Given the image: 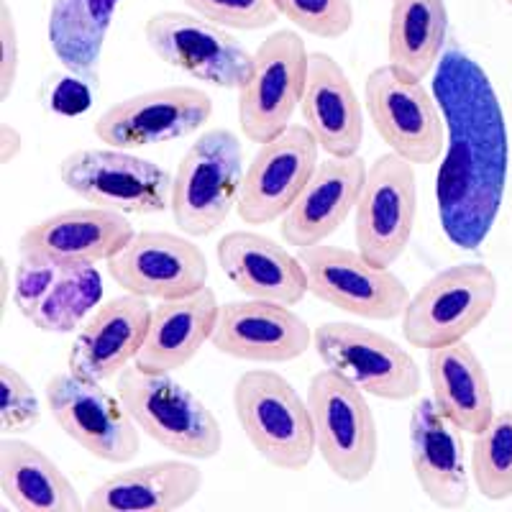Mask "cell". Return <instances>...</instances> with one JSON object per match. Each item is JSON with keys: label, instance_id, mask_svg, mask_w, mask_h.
Returning a JSON list of instances; mask_svg holds the SVG:
<instances>
[{"label": "cell", "instance_id": "6da1fadb", "mask_svg": "<svg viewBox=\"0 0 512 512\" xmlns=\"http://www.w3.org/2000/svg\"><path fill=\"white\" fill-rule=\"evenodd\" d=\"M433 98L446 126L436 172L438 221L451 244L474 251L487 241L505 200V111L482 64L461 47H448L438 59Z\"/></svg>", "mask_w": 512, "mask_h": 512}, {"label": "cell", "instance_id": "7a4b0ae2", "mask_svg": "<svg viewBox=\"0 0 512 512\" xmlns=\"http://www.w3.org/2000/svg\"><path fill=\"white\" fill-rule=\"evenodd\" d=\"M116 395L139 431L175 456L208 461L221 454L218 418L172 374L144 372L134 364L116 377Z\"/></svg>", "mask_w": 512, "mask_h": 512}, {"label": "cell", "instance_id": "3957f363", "mask_svg": "<svg viewBox=\"0 0 512 512\" xmlns=\"http://www.w3.org/2000/svg\"><path fill=\"white\" fill-rule=\"evenodd\" d=\"M233 410L246 441L280 472H303L315 459V428L308 400L282 374L249 369L233 384Z\"/></svg>", "mask_w": 512, "mask_h": 512}, {"label": "cell", "instance_id": "277c9868", "mask_svg": "<svg viewBox=\"0 0 512 512\" xmlns=\"http://www.w3.org/2000/svg\"><path fill=\"white\" fill-rule=\"evenodd\" d=\"M244 169L239 136L228 128L203 131L175 169L169 213L177 231L192 239L213 236L236 210Z\"/></svg>", "mask_w": 512, "mask_h": 512}, {"label": "cell", "instance_id": "5b68a950", "mask_svg": "<svg viewBox=\"0 0 512 512\" xmlns=\"http://www.w3.org/2000/svg\"><path fill=\"white\" fill-rule=\"evenodd\" d=\"M500 295L495 272L482 262H466L436 272L408 300L402 338L413 349L466 341L489 318Z\"/></svg>", "mask_w": 512, "mask_h": 512}, {"label": "cell", "instance_id": "8992f818", "mask_svg": "<svg viewBox=\"0 0 512 512\" xmlns=\"http://www.w3.org/2000/svg\"><path fill=\"white\" fill-rule=\"evenodd\" d=\"M305 400L328 472L346 484L364 482L379 459V425L367 395L333 369H320L310 377Z\"/></svg>", "mask_w": 512, "mask_h": 512}, {"label": "cell", "instance_id": "52a82bcc", "mask_svg": "<svg viewBox=\"0 0 512 512\" xmlns=\"http://www.w3.org/2000/svg\"><path fill=\"white\" fill-rule=\"evenodd\" d=\"M59 180L88 205L123 216H157L172 205L175 175L128 149H77L59 162Z\"/></svg>", "mask_w": 512, "mask_h": 512}, {"label": "cell", "instance_id": "ba28073f", "mask_svg": "<svg viewBox=\"0 0 512 512\" xmlns=\"http://www.w3.org/2000/svg\"><path fill=\"white\" fill-rule=\"evenodd\" d=\"M308 64L310 52L295 29L274 31L256 47L249 77L236 90L239 128L246 139L264 144L292 126L303 103Z\"/></svg>", "mask_w": 512, "mask_h": 512}, {"label": "cell", "instance_id": "9c48e42d", "mask_svg": "<svg viewBox=\"0 0 512 512\" xmlns=\"http://www.w3.org/2000/svg\"><path fill=\"white\" fill-rule=\"evenodd\" d=\"M313 349L326 369L356 384L364 395L402 402L420 395V367L408 349L374 328L328 320L313 333Z\"/></svg>", "mask_w": 512, "mask_h": 512}, {"label": "cell", "instance_id": "30bf717a", "mask_svg": "<svg viewBox=\"0 0 512 512\" xmlns=\"http://www.w3.org/2000/svg\"><path fill=\"white\" fill-rule=\"evenodd\" d=\"M47 408L67 438L105 464H131L141 451V431L118 395L77 374L57 372L44 384Z\"/></svg>", "mask_w": 512, "mask_h": 512}, {"label": "cell", "instance_id": "8fae6325", "mask_svg": "<svg viewBox=\"0 0 512 512\" xmlns=\"http://www.w3.org/2000/svg\"><path fill=\"white\" fill-rule=\"evenodd\" d=\"M144 41L164 64L221 90H239L254 57L231 31L192 11H159L149 16Z\"/></svg>", "mask_w": 512, "mask_h": 512}, {"label": "cell", "instance_id": "7c38bea8", "mask_svg": "<svg viewBox=\"0 0 512 512\" xmlns=\"http://www.w3.org/2000/svg\"><path fill=\"white\" fill-rule=\"evenodd\" d=\"M308 274L310 295L361 320H395L410 292L390 267H377L356 249L318 244L297 251Z\"/></svg>", "mask_w": 512, "mask_h": 512}, {"label": "cell", "instance_id": "4fadbf2b", "mask_svg": "<svg viewBox=\"0 0 512 512\" xmlns=\"http://www.w3.org/2000/svg\"><path fill=\"white\" fill-rule=\"evenodd\" d=\"M418 218L415 164L395 152L379 154L367 169L356 203V251L377 267H392L413 239Z\"/></svg>", "mask_w": 512, "mask_h": 512}, {"label": "cell", "instance_id": "5bb4252c", "mask_svg": "<svg viewBox=\"0 0 512 512\" xmlns=\"http://www.w3.org/2000/svg\"><path fill=\"white\" fill-rule=\"evenodd\" d=\"M364 108L379 139L397 157L433 164L443 154V113L423 82L397 75L390 64L374 67L364 80Z\"/></svg>", "mask_w": 512, "mask_h": 512}, {"label": "cell", "instance_id": "9a60e30c", "mask_svg": "<svg viewBox=\"0 0 512 512\" xmlns=\"http://www.w3.org/2000/svg\"><path fill=\"white\" fill-rule=\"evenodd\" d=\"M213 116V100L195 85H167L118 100L93 123L100 144L113 149H144L192 136Z\"/></svg>", "mask_w": 512, "mask_h": 512}, {"label": "cell", "instance_id": "2e32d148", "mask_svg": "<svg viewBox=\"0 0 512 512\" xmlns=\"http://www.w3.org/2000/svg\"><path fill=\"white\" fill-rule=\"evenodd\" d=\"M108 274L128 295L164 303L208 287V259L192 236L136 231L108 262Z\"/></svg>", "mask_w": 512, "mask_h": 512}, {"label": "cell", "instance_id": "e0dca14e", "mask_svg": "<svg viewBox=\"0 0 512 512\" xmlns=\"http://www.w3.org/2000/svg\"><path fill=\"white\" fill-rule=\"evenodd\" d=\"M318 149V141L303 123H292L280 136L259 144L244 169L236 216L246 226H267L285 218L318 167Z\"/></svg>", "mask_w": 512, "mask_h": 512}, {"label": "cell", "instance_id": "ac0fdd59", "mask_svg": "<svg viewBox=\"0 0 512 512\" xmlns=\"http://www.w3.org/2000/svg\"><path fill=\"white\" fill-rule=\"evenodd\" d=\"M134 236L128 216L85 205L59 210L26 228L18 239V254L36 256L57 267H95L111 262Z\"/></svg>", "mask_w": 512, "mask_h": 512}, {"label": "cell", "instance_id": "d6986e66", "mask_svg": "<svg viewBox=\"0 0 512 512\" xmlns=\"http://www.w3.org/2000/svg\"><path fill=\"white\" fill-rule=\"evenodd\" d=\"M313 333L292 305L249 297L221 305L210 344L231 359L251 364H287L308 354Z\"/></svg>", "mask_w": 512, "mask_h": 512}, {"label": "cell", "instance_id": "ffe728a7", "mask_svg": "<svg viewBox=\"0 0 512 512\" xmlns=\"http://www.w3.org/2000/svg\"><path fill=\"white\" fill-rule=\"evenodd\" d=\"M152 310V300L128 292L100 303L75 333L67 369L100 384L118 377L139 356L152 323Z\"/></svg>", "mask_w": 512, "mask_h": 512}, {"label": "cell", "instance_id": "44dd1931", "mask_svg": "<svg viewBox=\"0 0 512 512\" xmlns=\"http://www.w3.org/2000/svg\"><path fill=\"white\" fill-rule=\"evenodd\" d=\"M367 169L369 164L361 157L320 159L308 185L282 218V241L297 251L326 244L356 210Z\"/></svg>", "mask_w": 512, "mask_h": 512}, {"label": "cell", "instance_id": "7402d4cb", "mask_svg": "<svg viewBox=\"0 0 512 512\" xmlns=\"http://www.w3.org/2000/svg\"><path fill=\"white\" fill-rule=\"evenodd\" d=\"M410 464L420 492L436 507L469 505L472 469L466 466L461 431L438 413L431 397H420L410 413Z\"/></svg>", "mask_w": 512, "mask_h": 512}, {"label": "cell", "instance_id": "603a6c76", "mask_svg": "<svg viewBox=\"0 0 512 512\" xmlns=\"http://www.w3.org/2000/svg\"><path fill=\"white\" fill-rule=\"evenodd\" d=\"M216 259L228 282L246 297L295 308L310 295L300 256L264 233L249 228L226 233L216 246Z\"/></svg>", "mask_w": 512, "mask_h": 512}, {"label": "cell", "instance_id": "cb8c5ba5", "mask_svg": "<svg viewBox=\"0 0 512 512\" xmlns=\"http://www.w3.org/2000/svg\"><path fill=\"white\" fill-rule=\"evenodd\" d=\"M300 113L328 157H359L364 111L346 70L328 52H310Z\"/></svg>", "mask_w": 512, "mask_h": 512}, {"label": "cell", "instance_id": "d4e9b609", "mask_svg": "<svg viewBox=\"0 0 512 512\" xmlns=\"http://www.w3.org/2000/svg\"><path fill=\"white\" fill-rule=\"evenodd\" d=\"M203 489V472L192 459H162L131 466L95 484L88 512H172L190 505Z\"/></svg>", "mask_w": 512, "mask_h": 512}, {"label": "cell", "instance_id": "484cf974", "mask_svg": "<svg viewBox=\"0 0 512 512\" xmlns=\"http://www.w3.org/2000/svg\"><path fill=\"white\" fill-rule=\"evenodd\" d=\"M218 315L221 303L210 287L177 300H164L152 310V323L134 364L154 374L185 369L203 346L213 341Z\"/></svg>", "mask_w": 512, "mask_h": 512}, {"label": "cell", "instance_id": "4316f807", "mask_svg": "<svg viewBox=\"0 0 512 512\" xmlns=\"http://www.w3.org/2000/svg\"><path fill=\"white\" fill-rule=\"evenodd\" d=\"M425 369L438 413L451 420L461 433L477 436L484 431L497 410L492 382L477 351L466 341L438 346L428 351Z\"/></svg>", "mask_w": 512, "mask_h": 512}, {"label": "cell", "instance_id": "83f0119b", "mask_svg": "<svg viewBox=\"0 0 512 512\" xmlns=\"http://www.w3.org/2000/svg\"><path fill=\"white\" fill-rule=\"evenodd\" d=\"M0 492L16 512H82L85 500L39 446L6 436L0 443Z\"/></svg>", "mask_w": 512, "mask_h": 512}, {"label": "cell", "instance_id": "f1b7e54d", "mask_svg": "<svg viewBox=\"0 0 512 512\" xmlns=\"http://www.w3.org/2000/svg\"><path fill=\"white\" fill-rule=\"evenodd\" d=\"M121 0H52L47 39L64 70L100 80V59Z\"/></svg>", "mask_w": 512, "mask_h": 512}, {"label": "cell", "instance_id": "f546056e", "mask_svg": "<svg viewBox=\"0 0 512 512\" xmlns=\"http://www.w3.org/2000/svg\"><path fill=\"white\" fill-rule=\"evenodd\" d=\"M446 0H392L387 64L397 75L423 82L446 52Z\"/></svg>", "mask_w": 512, "mask_h": 512}, {"label": "cell", "instance_id": "4dcf8cb0", "mask_svg": "<svg viewBox=\"0 0 512 512\" xmlns=\"http://www.w3.org/2000/svg\"><path fill=\"white\" fill-rule=\"evenodd\" d=\"M103 292V274L98 267H64L52 290L29 318L31 326L54 336L77 333L82 323L100 308Z\"/></svg>", "mask_w": 512, "mask_h": 512}, {"label": "cell", "instance_id": "1f68e13d", "mask_svg": "<svg viewBox=\"0 0 512 512\" xmlns=\"http://www.w3.org/2000/svg\"><path fill=\"white\" fill-rule=\"evenodd\" d=\"M472 482L492 502L512 497V408L492 415L472 443Z\"/></svg>", "mask_w": 512, "mask_h": 512}, {"label": "cell", "instance_id": "d6a6232c", "mask_svg": "<svg viewBox=\"0 0 512 512\" xmlns=\"http://www.w3.org/2000/svg\"><path fill=\"white\" fill-rule=\"evenodd\" d=\"M292 26L318 39H341L354 26L351 0H272Z\"/></svg>", "mask_w": 512, "mask_h": 512}, {"label": "cell", "instance_id": "836d02e7", "mask_svg": "<svg viewBox=\"0 0 512 512\" xmlns=\"http://www.w3.org/2000/svg\"><path fill=\"white\" fill-rule=\"evenodd\" d=\"M41 423V400L24 374L8 361L0 364V428L6 436H21Z\"/></svg>", "mask_w": 512, "mask_h": 512}, {"label": "cell", "instance_id": "e575fe53", "mask_svg": "<svg viewBox=\"0 0 512 512\" xmlns=\"http://www.w3.org/2000/svg\"><path fill=\"white\" fill-rule=\"evenodd\" d=\"M187 11L228 31H262L274 26L277 8L272 0H182Z\"/></svg>", "mask_w": 512, "mask_h": 512}, {"label": "cell", "instance_id": "d590c367", "mask_svg": "<svg viewBox=\"0 0 512 512\" xmlns=\"http://www.w3.org/2000/svg\"><path fill=\"white\" fill-rule=\"evenodd\" d=\"M64 267H57L52 262L36 259V256H21L13 269V287H11V300L18 308V313L24 315L26 320L34 315L39 303L47 297L52 285L57 282L59 272Z\"/></svg>", "mask_w": 512, "mask_h": 512}, {"label": "cell", "instance_id": "8d00e7d4", "mask_svg": "<svg viewBox=\"0 0 512 512\" xmlns=\"http://www.w3.org/2000/svg\"><path fill=\"white\" fill-rule=\"evenodd\" d=\"M95 88H98L95 82L67 70L44 85L41 103L49 113H57V116H80L93 103Z\"/></svg>", "mask_w": 512, "mask_h": 512}, {"label": "cell", "instance_id": "74e56055", "mask_svg": "<svg viewBox=\"0 0 512 512\" xmlns=\"http://www.w3.org/2000/svg\"><path fill=\"white\" fill-rule=\"evenodd\" d=\"M18 26L8 3L0 6V98H11L18 80Z\"/></svg>", "mask_w": 512, "mask_h": 512}, {"label": "cell", "instance_id": "f35d334b", "mask_svg": "<svg viewBox=\"0 0 512 512\" xmlns=\"http://www.w3.org/2000/svg\"><path fill=\"white\" fill-rule=\"evenodd\" d=\"M24 152V136L13 123H3L0 126V159L3 164H13Z\"/></svg>", "mask_w": 512, "mask_h": 512}, {"label": "cell", "instance_id": "ab89813d", "mask_svg": "<svg viewBox=\"0 0 512 512\" xmlns=\"http://www.w3.org/2000/svg\"><path fill=\"white\" fill-rule=\"evenodd\" d=\"M505 3H507V6H510V8H512V0H505Z\"/></svg>", "mask_w": 512, "mask_h": 512}]
</instances>
